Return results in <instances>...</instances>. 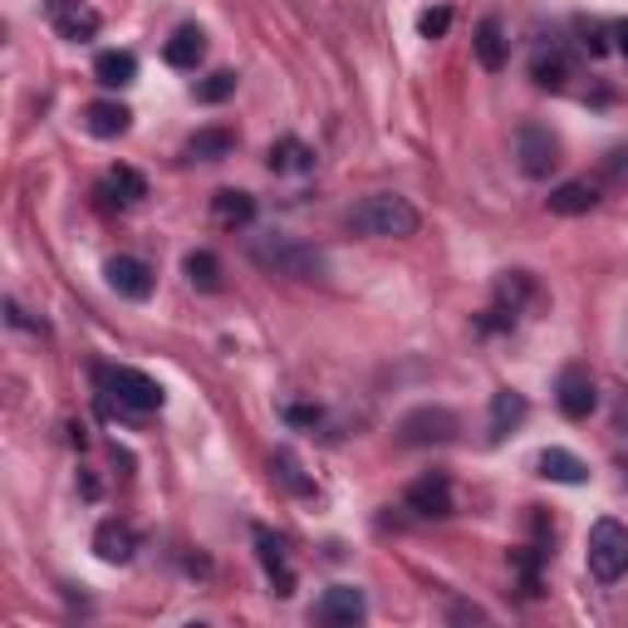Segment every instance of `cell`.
<instances>
[{
	"label": "cell",
	"mask_w": 628,
	"mask_h": 628,
	"mask_svg": "<svg viewBox=\"0 0 628 628\" xmlns=\"http://www.w3.org/2000/svg\"><path fill=\"white\" fill-rule=\"evenodd\" d=\"M270 467H276V476L290 486V491H300V496H310V491H314V481H310L305 472H300V457H295V452H290V447H280Z\"/></svg>",
	"instance_id": "83f0119b"
},
{
	"label": "cell",
	"mask_w": 628,
	"mask_h": 628,
	"mask_svg": "<svg viewBox=\"0 0 628 628\" xmlns=\"http://www.w3.org/2000/svg\"><path fill=\"white\" fill-rule=\"evenodd\" d=\"M211 217H217V226L241 231V226L256 221V197H251V191H236V187H221L217 197H211Z\"/></svg>",
	"instance_id": "e0dca14e"
},
{
	"label": "cell",
	"mask_w": 628,
	"mask_h": 628,
	"mask_svg": "<svg viewBox=\"0 0 628 628\" xmlns=\"http://www.w3.org/2000/svg\"><path fill=\"white\" fill-rule=\"evenodd\" d=\"M98 197H104L108 207H138V201L148 197V177L138 167H114L98 182Z\"/></svg>",
	"instance_id": "5bb4252c"
},
{
	"label": "cell",
	"mask_w": 628,
	"mask_h": 628,
	"mask_svg": "<svg viewBox=\"0 0 628 628\" xmlns=\"http://www.w3.org/2000/svg\"><path fill=\"white\" fill-rule=\"evenodd\" d=\"M49 25H55V35L69 39V45H89V39L104 30V15H98L89 0H49Z\"/></svg>",
	"instance_id": "ba28073f"
},
{
	"label": "cell",
	"mask_w": 628,
	"mask_h": 628,
	"mask_svg": "<svg viewBox=\"0 0 628 628\" xmlns=\"http://www.w3.org/2000/svg\"><path fill=\"white\" fill-rule=\"evenodd\" d=\"M94 79L104 89H128L138 79V55L133 49H104V55L94 59Z\"/></svg>",
	"instance_id": "44dd1931"
},
{
	"label": "cell",
	"mask_w": 628,
	"mask_h": 628,
	"mask_svg": "<svg viewBox=\"0 0 628 628\" xmlns=\"http://www.w3.org/2000/svg\"><path fill=\"white\" fill-rule=\"evenodd\" d=\"M104 276H108V286H114L124 300H148V295H153V286H158L153 266L138 260V256H114L104 266Z\"/></svg>",
	"instance_id": "8fae6325"
},
{
	"label": "cell",
	"mask_w": 628,
	"mask_h": 628,
	"mask_svg": "<svg viewBox=\"0 0 628 628\" xmlns=\"http://www.w3.org/2000/svg\"><path fill=\"white\" fill-rule=\"evenodd\" d=\"M162 59H167L172 69H197L201 59H207V35H201L197 25H177L167 35V45H162Z\"/></svg>",
	"instance_id": "2e32d148"
},
{
	"label": "cell",
	"mask_w": 628,
	"mask_h": 628,
	"mask_svg": "<svg viewBox=\"0 0 628 628\" xmlns=\"http://www.w3.org/2000/svg\"><path fill=\"white\" fill-rule=\"evenodd\" d=\"M515 158H521V172L525 177H550L560 167V138L550 133L545 124H521L515 128Z\"/></svg>",
	"instance_id": "5b68a950"
},
{
	"label": "cell",
	"mask_w": 628,
	"mask_h": 628,
	"mask_svg": "<svg viewBox=\"0 0 628 628\" xmlns=\"http://www.w3.org/2000/svg\"><path fill=\"white\" fill-rule=\"evenodd\" d=\"M472 49H476V59H481V69L501 74L505 59H511V39H505L501 20H481V25H476V35H472Z\"/></svg>",
	"instance_id": "ac0fdd59"
},
{
	"label": "cell",
	"mask_w": 628,
	"mask_h": 628,
	"mask_svg": "<svg viewBox=\"0 0 628 628\" xmlns=\"http://www.w3.org/2000/svg\"><path fill=\"white\" fill-rule=\"evenodd\" d=\"M531 74L540 89H565V79H570L574 69H570V55H565V49H550V55H535Z\"/></svg>",
	"instance_id": "484cf974"
},
{
	"label": "cell",
	"mask_w": 628,
	"mask_h": 628,
	"mask_svg": "<svg viewBox=\"0 0 628 628\" xmlns=\"http://www.w3.org/2000/svg\"><path fill=\"white\" fill-rule=\"evenodd\" d=\"M462 432L457 412L452 408H418L408 412V418L398 422V438L408 442V447H432V442H452Z\"/></svg>",
	"instance_id": "52a82bcc"
},
{
	"label": "cell",
	"mask_w": 628,
	"mask_h": 628,
	"mask_svg": "<svg viewBox=\"0 0 628 628\" xmlns=\"http://www.w3.org/2000/svg\"><path fill=\"white\" fill-rule=\"evenodd\" d=\"M84 128L108 143V138H124L128 128H133V114H128L118 98H94V104L84 108Z\"/></svg>",
	"instance_id": "4fadbf2b"
},
{
	"label": "cell",
	"mask_w": 628,
	"mask_h": 628,
	"mask_svg": "<svg viewBox=\"0 0 628 628\" xmlns=\"http://www.w3.org/2000/svg\"><path fill=\"white\" fill-rule=\"evenodd\" d=\"M231 153H236V133H231V128H197V133L187 138L191 162H221Z\"/></svg>",
	"instance_id": "7402d4cb"
},
{
	"label": "cell",
	"mask_w": 628,
	"mask_h": 628,
	"mask_svg": "<svg viewBox=\"0 0 628 628\" xmlns=\"http://www.w3.org/2000/svg\"><path fill=\"white\" fill-rule=\"evenodd\" d=\"M418 30H422V39H442V35H447V30H452V10H447V5H438V10H422Z\"/></svg>",
	"instance_id": "f1b7e54d"
},
{
	"label": "cell",
	"mask_w": 628,
	"mask_h": 628,
	"mask_svg": "<svg viewBox=\"0 0 628 628\" xmlns=\"http://www.w3.org/2000/svg\"><path fill=\"white\" fill-rule=\"evenodd\" d=\"M555 403H560V412L570 422H584L594 408H600V388H594V379H590L584 363L560 369V379H555Z\"/></svg>",
	"instance_id": "8992f818"
},
{
	"label": "cell",
	"mask_w": 628,
	"mask_h": 628,
	"mask_svg": "<svg viewBox=\"0 0 628 628\" xmlns=\"http://www.w3.org/2000/svg\"><path fill=\"white\" fill-rule=\"evenodd\" d=\"M535 472H540L545 481H560V486H584L590 481V467L565 447H545L540 457H535Z\"/></svg>",
	"instance_id": "d6986e66"
},
{
	"label": "cell",
	"mask_w": 628,
	"mask_h": 628,
	"mask_svg": "<svg viewBox=\"0 0 628 628\" xmlns=\"http://www.w3.org/2000/svg\"><path fill=\"white\" fill-rule=\"evenodd\" d=\"M266 167L276 177H286V172H314V148L300 143V138H280V143H270Z\"/></svg>",
	"instance_id": "603a6c76"
},
{
	"label": "cell",
	"mask_w": 628,
	"mask_h": 628,
	"mask_svg": "<svg viewBox=\"0 0 628 628\" xmlns=\"http://www.w3.org/2000/svg\"><path fill=\"white\" fill-rule=\"evenodd\" d=\"M182 270H187V280L201 290V295H217V290H221V260H217V251H191V256L182 260Z\"/></svg>",
	"instance_id": "d4e9b609"
},
{
	"label": "cell",
	"mask_w": 628,
	"mask_h": 628,
	"mask_svg": "<svg viewBox=\"0 0 628 628\" xmlns=\"http://www.w3.org/2000/svg\"><path fill=\"white\" fill-rule=\"evenodd\" d=\"M94 555L104 565H128L138 555V535H133V525H124V521H104L94 531Z\"/></svg>",
	"instance_id": "7c38bea8"
},
{
	"label": "cell",
	"mask_w": 628,
	"mask_h": 628,
	"mask_svg": "<svg viewBox=\"0 0 628 628\" xmlns=\"http://www.w3.org/2000/svg\"><path fill=\"white\" fill-rule=\"evenodd\" d=\"M349 226L369 241H403V236H418L422 217L398 191H373V197H363L359 207L349 211Z\"/></svg>",
	"instance_id": "6da1fadb"
},
{
	"label": "cell",
	"mask_w": 628,
	"mask_h": 628,
	"mask_svg": "<svg viewBox=\"0 0 628 628\" xmlns=\"http://www.w3.org/2000/svg\"><path fill=\"white\" fill-rule=\"evenodd\" d=\"M600 207V187L590 177H570L550 191V211L555 217H584V211Z\"/></svg>",
	"instance_id": "9a60e30c"
},
{
	"label": "cell",
	"mask_w": 628,
	"mask_h": 628,
	"mask_svg": "<svg viewBox=\"0 0 628 628\" xmlns=\"http://www.w3.org/2000/svg\"><path fill=\"white\" fill-rule=\"evenodd\" d=\"M584 560H590V574L600 584H619L628 574V525H619L614 515H604V521L590 525V550H584Z\"/></svg>",
	"instance_id": "277c9868"
},
{
	"label": "cell",
	"mask_w": 628,
	"mask_h": 628,
	"mask_svg": "<svg viewBox=\"0 0 628 628\" xmlns=\"http://www.w3.org/2000/svg\"><path fill=\"white\" fill-rule=\"evenodd\" d=\"M403 505H408L412 515H428V521H438V515H452L457 511V496H452V481L442 472H428L418 476V481L403 491Z\"/></svg>",
	"instance_id": "9c48e42d"
},
{
	"label": "cell",
	"mask_w": 628,
	"mask_h": 628,
	"mask_svg": "<svg viewBox=\"0 0 628 628\" xmlns=\"http://www.w3.org/2000/svg\"><path fill=\"white\" fill-rule=\"evenodd\" d=\"M290 422H319V408H290Z\"/></svg>",
	"instance_id": "f546056e"
},
{
	"label": "cell",
	"mask_w": 628,
	"mask_h": 628,
	"mask_svg": "<svg viewBox=\"0 0 628 628\" xmlns=\"http://www.w3.org/2000/svg\"><path fill=\"white\" fill-rule=\"evenodd\" d=\"M609 35H614V39H619V49H624V55H628V20H619V25H614V30H609Z\"/></svg>",
	"instance_id": "4dcf8cb0"
},
{
	"label": "cell",
	"mask_w": 628,
	"mask_h": 628,
	"mask_svg": "<svg viewBox=\"0 0 628 628\" xmlns=\"http://www.w3.org/2000/svg\"><path fill=\"white\" fill-rule=\"evenodd\" d=\"M98 388H104L124 412H138V418L162 412V403H167L162 383L148 379L143 369H128V363H108V369H98Z\"/></svg>",
	"instance_id": "3957f363"
},
{
	"label": "cell",
	"mask_w": 628,
	"mask_h": 628,
	"mask_svg": "<svg viewBox=\"0 0 628 628\" xmlns=\"http://www.w3.org/2000/svg\"><path fill=\"white\" fill-rule=\"evenodd\" d=\"M251 260L260 270H270V276H290V280H324V270H329V260L295 236H260L251 246Z\"/></svg>",
	"instance_id": "7a4b0ae2"
},
{
	"label": "cell",
	"mask_w": 628,
	"mask_h": 628,
	"mask_svg": "<svg viewBox=\"0 0 628 628\" xmlns=\"http://www.w3.org/2000/svg\"><path fill=\"white\" fill-rule=\"evenodd\" d=\"M363 614H369V600H363V590H353V584H334V590H324L319 604H314V619L329 628H353Z\"/></svg>",
	"instance_id": "30bf717a"
},
{
	"label": "cell",
	"mask_w": 628,
	"mask_h": 628,
	"mask_svg": "<svg viewBox=\"0 0 628 628\" xmlns=\"http://www.w3.org/2000/svg\"><path fill=\"white\" fill-rule=\"evenodd\" d=\"M525 412H531V403H525L515 388H501V393H496V398H491V442H501L511 428H521Z\"/></svg>",
	"instance_id": "cb8c5ba5"
},
{
	"label": "cell",
	"mask_w": 628,
	"mask_h": 628,
	"mask_svg": "<svg viewBox=\"0 0 628 628\" xmlns=\"http://www.w3.org/2000/svg\"><path fill=\"white\" fill-rule=\"evenodd\" d=\"M236 84H241V79L231 74V69H217V74L197 79V89H191V98H197V104H226V98L236 94Z\"/></svg>",
	"instance_id": "4316f807"
},
{
	"label": "cell",
	"mask_w": 628,
	"mask_h": 628,
	"mask_svg": "<svg viewBox=\"0 0 628 628\" xmlns=\"http://www.w3.org/2000/svg\"><path fill=\"white\" fill-rule=\"evenodd\" d=\"M256 545H260V565H266V580L276 584L280 600H290L295 594V570H290L286 550H280V540L270 531H256Z\"/></svg>",
	"instance_id": "ffe728a7"
},
{
	"label": "cell",
	"mask_w": 628,
	"mask_h": 628,
	"mask_svg": "<svg viewBox=\"0 0 628 628\" xmlns=\"http://www.w3.org/2000/svg\"><path fill=\"white\" fill-rule=\"evenodd\" d=\"M619 432L628 438V393H624V403H619Z\"/></svg>",
	"instance_id": "1f68e13d"
}]
</instances>
